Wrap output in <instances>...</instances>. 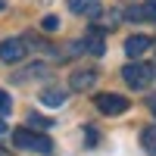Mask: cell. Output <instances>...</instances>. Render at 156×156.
I'll return each mask as SVG.
<instances>
[{"label": "cell", "instance_id": "8", "mask_svg": "<svg viewBox=\"0 0 156 156\" xmlns=\"http://www.w3.org/2000/svg\"><path fill=\"white\" fill-rule=\"evenodd\" d=\"M69 9L78 16H97L100 12V0H69Z\"/></svg>", "mask_w": 156, "mask_h": 156}, {"label": "cell", "instance_id": "11", "mask_svg": "<svg viewBox=\"0 0 156 156\" xmlns=\"http://www.w3.org/2000/svg\"><path fill=\"white\" fill-rule=\"evenodd\" d=\"M140 147H144L150 156H156V125H150V128L140 131Z\"/></svg>", "mask_w": 156, "mask_h": 156}, {"label": "cell", "instance_id": "18", "mask_svg": "<svg viewBox=\"0 0 156 156\" xmlns=\"http://www.w3.org/2000/svg\"><path fill=\"white\" fill-rule=\"evenodd\" d=\"M0 156H6V153H3V150H0Z\"/></svg>", "mask_w": 156, "mask_h": 156}, {"label": "cell", "instance_id": "5", "mask_svg": "<svg viewBox=\"0 0 156 156\" xmlns=\"http://www.w3.org/2000/svg\"><path fill=\"white\" fill-rule=\"evenodd\" d=\"M97 84V72L94 69H75L72 78H69V87L75 90V94H81V90H90Z\"/></svg>", "mask_w": 156, "mask_h": 156}, {"label": "cell", "instance_id": "15", "mask_svg": "<svg viewBox=\"0 0 156 156\" xmlns=\"http://www.w3.org/2000/svg\"><path fill=\"white\" fill-rule=\"evenodd\" d=\"M150 109H153V115H156V94L150 97Z\"/></svg>", "mask_w": 156, "mask_h": 156}, {"label": "cell", "instance_id": "12", "mask_svg": "<svg viewBox=\"0 0 156 156\" xmlns=\"http://www.w3.org/2000/svg\"><path fill=\"white\" fill-rule=\"evenodd\" d=\"M50 125H53V119H44V115H37V112L28 115V128H34V131L37 128H50Z\"/></svg>", "mask_w": 156, "mask_h": 156}, {"label": "cell", "instance_id": "7", "mask_svg": "<svg viewBox=\"0 0 156 156\" xmlns=\"http://www.w3.org/2000/svg\"><path fill=\"white\" fill-rule=\"evenodd\" d=\"M150 37L147 34H131V37H128V41H125V53L128 56H131V59H137L140 53H147V50H150Z\"/></svg>", "mask_w": 156, "mask_h": 156}, {"label": "cell", "instance_id": "3", "mask_svg": "<svg viewBox=\"0 0 156 156\" xmlns=\"http://www.w3.org/2000/svg\"><path fill=\"white\" fill-rule=\"evenodd\" d=\"M94 103L103 115H119V112L128 109V97H122V94H97Z\"/></svg>", "mask_w": 156, "mask_h": 156}, {"label": "cell", "instance_id": "9", "mask_svg": "<svg viewBox=\"0 0 156 156\" xmlns=\"http://www.w3.org/2000/svg\"><path fill=\"white\" fill-rule=\"evenodd\" d=\"M41 103L44 106H62V103H66V90L62 87H47L41 94Z\"/></svg>", "mask_w": 156, "mask_h": 156}, {"label": "cell", "instance_id": "6", "mask_svg": "<svg viewBox=\"0 0 156 156\" xmlns=\"http://www.w3.org/2000/svg\"><path fill=\"white\" fill-rule=\"evenodd\" d=\"M125 16L131 22H156V0H147L144 6H131L125 9Z\"/></svg>", "mask_w": 156, "mask_h": 156}, {"label": "cell", "instance_id": "4", "mask_svg": "<svg viewBox=\"0 0 156 156\" xmlns=\"http://www.w3.org/2000/svg\"><path fill=\"white\" fill-rule=\"evenodd\" d=\"M25 53H28V44H25L22 37H6V41L0 44V59L3 62H22Z\"/></svg>", "mask_w": 156, "mask_h": 156}, {"label": "cell", "instance_id": "13", "mask_svg": "<svg viewBox=\"0 0 156 156\" xmlns=\"http://www.w3.org/2000/svg\"><path fill=\"white\" fill-rule=\"evenodd\" d=\"M9 109H12V100H9V94H6V90H0V112L6 115Z\"/></svg>", "mask_w": 156, "mask_h": 156}, {"label": "cell", "instance_id": "16", "mask_svg": "<svg viewBox=\"0 0 156 156\" xmlns=\"http://www.w3.org/2000/svg\"><path fill=\"white\" fill-rule=\"evenodd\" d=\"M3 134H6V122L0 119V137H3Z\"/></svg>", "mask_w": 156, "mask_h": 156}, {"label": "cell", "instance_id": "14", "mask_svg": "<svg viewBox=\"0 0 156 156\" xmlns=\"http://www.w3.org/2000/svg\"><path fill=\"white\" fill-rule=\"evenodd\" d=\"M41 25H44V31H56V28H59V19H56V16H44Z\"/></svg>", "mask_w": 156, "mask_h": 156}, {"label": "cell", "instance_id": "10", "mask_svg": "<svg viewBox=\"0 0 156 156\" xmlns=\"http://www.w3.org/2000/svg\"><path fill=\"white\" fill-rule=\"evenodd\" d=\"M81 44H84L87 53H94V56H100V53H103V34H100V31H90Z\"/></svg>", "mask_w": 156, "mask_h": 156}, {"label": "cell", "instance_id": "17", "mask_svg": "<svg viewBox=\"0 0 156 156\" xmlns=\"http://www.w3.org/2000/svg\"><path fill=\"white\" fill-rule=\"evenodd\" d=\"M0 9H3V0H0Z\"/></svg>", "mask_w": 156, "mask_h": 156}, {"label": "cell", "instance_id": "2", "mask_svg": "<svg viewBox=\"0 0 156 156\" xmlns=\"http://www.w3.org/2000/svg\"><path fill=\"white\" fill-rule=\"evenodd\" d=\"M122 78H125L128 87L144 90V87H150V81H153V66H147V62H128V66L122 69Z\"/></svg>", "mask_w": 156, "mask_h": 156}, {"label": "cell", "instance_id": "1", "mask_svg": "<svg viewBox=\"0 0 156 156\" xmlns=\"http://www.w3.org/2000/svg\"><path fill=\"white\" fill-rule=\"evenodd\" d=\"M12 144L19 150H25V153H37V156L53 153V140L47 134H41V131H34V128H16L12 131Z\"/></svg>", "mask_w": 156, "mask_h": 156}]
</instances>
